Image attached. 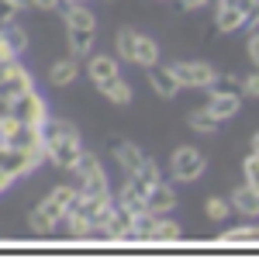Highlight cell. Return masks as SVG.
<instances>
[{"instance_id":"4fadbf2b","label":"cell","mask_w":259,"mask_h":259,"mask_svg":"<svg viewBox=\"0 0 259 259\" xmlns=\"http://www.w3.org/2000/svg\"><path fill=\"white\" fill-rule=\"evenodd\" d=\"M245 24H249V11L232 7V4H218V7H214V28H218L221 35L245 31Z\"/></svg>"},{"instance_id":"ffe728a7","label":"cell","mask_w":259,"mask_h":259,"mask_svg":"<svg viewBox=\"0 0 259 259\" xmlns=\"http://www.w3.org/2000/svg\"><path fill=\"white\" fill-rule=\"evenodd\" d=\"M135 66H142V69H149V66H156L159 62V45H156V38H149V35H142L135 38Z\"/></svg>"},{"instance_id":"3957f363","label":"cell","mask_w":259,"mask_h":259,"mask_svg":"<svg viewBox=\"0 0 259 259\" xmlns=\"http://www.w3.org/2000/svg\"><path fill=\"white\" fill-rule=\"evenodd\" d=\"M69 173H73V183H76L80 194H90V197H107V194H114V190H111V180L104 173V162H100L94 152H83L80 162H76Z\"/></svg>"},{"instance_id":"1f68e13d","label":"cell","mask_w":259,"mask_h":259,"mask_svg":"<svg viewBox=\"0 0 259 259\" xmlns=\"http://www.w3.org/2000/svg\"><path fill=\"white\" fill-rule=\"evenodd\" d=\"M21 7L14 4V0H0V24H7V21H18Z\"/></svg>"},{"instance_id":"f1b7e54d","label":"cell","mask_w":259,"mask_h":259,"mask_svg":"<svg viewBox=\"0 0 259 259\" xmlns=\"http://www.w3.org/2000/svg\"><path fill=\"white\" fill-rule=\"evenodd\" d=\"M18 59H21V56H18V52H14V49H11L4 38H0V80H4V73H7V69H11Z\"/></svg>"},{"instance_id":"74e56055","label":"cell","mask_w":259,"mask_h":259,"mask_svg":"<svg viewBox=\"0 0 259 259\" xmlns=\"http://www.w3.org/2000/svg\"><path fill=\"white\" fill-rule=\"evenodd\" d=\"M62 4H87V0H62Z\"/></svg>"},{"instance_id":"277c9868","label":"cell","mask_w":259,"mask_h":259,"mask_svg":"<svg viewBox=\"0 0 259 259\" xmlns=\"http://www.w3.org/2000/svg\"><path fill=\"white\" fill-rule=\"evenodd\" d=\"M204 169H207V156L200 152L197 145L173 149V156H169V177L177 180V183H197L204 177Z\"/></svg>"},{"instance_id":"836d02e7","label":"cell","mask_w":259,"mask_h":259,"mask_svg":"<svg viewBox=\"0 0 259 259\" xmlns=\"http://www.w3.org/2000/svg\"><path fill=\"white\" fill-rule=\"evenodd\" d=\"M35 7H38V11H59L62 0H35Z\"/></svg>"},{"instance_id":"5bb4252c","label":"cell","mask_w":259,"mask_h":259,"mask_svg":"<svg viewBox=\"0 0 259 259\" xmlns=\"http://www.w3.org/2000/svg\"><path fill=\"white\" fill-rule=\"evenodd\" d=\"M177 207V190L159 180V183H152L149 187V194H145V211H152V214H166V211H173Z\"/></svg>"},{"instance_id":"cb8c5ba5","label":"cell","mask_w":259,"mask_h":259,"mask_svg":"<svg viewBox=\"0 0 259 259\" xmlns=\"http://www.w3.org/2000/svg\"><path fill=\"white\" fill-rule=\"evenodd\" d=\"M218 242L225 245H245V242H259V225H239V228H228L221 232Z\"/></svg>"},{"instance_id":"4dcf8cb0","label":"cell","mask_w":259,"mask_h":259,"mask_svg":"<svg viewBox=\"0 0 259 259\" xmlns=\"http://www.w3.org/2000/svg\"><path fill=\"white\" fill-rule=\"evenodd\" d=\"M245 56H249V62L259 69V28L256 31H249V41H245Z\"/></svg>"},{"instance_id":"2e32d148","label":"cell","mask_w":259,"mask_h":259,"mask_svg":"<svg viewBox=\"0 0 259 259\" xmlns=\"http://www.w3.org/2000/svg\"><path fill=\"white\" fill-rule=\"evenodd\" d=\"M66 41H69V56L87 59L94 52V41H97V28H66Z\"/></svg>"},{"instance_id":"8d00e7d4","label":"cell","mask_w":259,"mask_h":259,"mask_svg":"<svg viewBox=\"0 0 259 259\" xmlns=\"http://www.w3.org/2000/svg\"><path fill=\"white\" fill-rule=\"evenodd\" d=\"M249 152H259V132L252 135V139H249Z\"/></svg>"},{"instance_id":"ac0fdd59","label":"cell","mask_w":259,"mask_h":259,"mask_svg":"<svg viewBox=\"0 0 259 259\" xmlns=\"http://www.w3.org/2000/svg\"><path fill=\"white\" fill-rule=\"evenodd\" d=\"M228 200H232V211H239V214H245V218H259V190H252L249 183L235 187Z\"/></svg>"},{"instance_id":"d6986e66","label":"cell","mask_w":259,"mask_h":259,"mask_svg":"<svg viewBox=\"0 0 259 259\" xmlns=\"http://www.w3.org/2000/svg\"><path fill=\"white\" fill-rule=\"evenodd\" d=\"M100 97L111 100V104H118V107H124V104H132V83L124 80V76H114V80H104L97 83Z\"/></svg>"},{"instance_id":"44dd1931","label":"cell","mask_w":259,"mask_h":259,"mask_svg":"<svg viewBox=\"0 0 259 259\" xmlns=\"http://www.w3.org/2000/svg\"><path fill=\"white\" fill-rule=\"evenodd\" d=\"M187 124H190V132H197V135H214L221 121L214 118L207 107H197V111H190V114H187Z\"/></svg>"},{"instance_id":"6da1fadb","label":"cell","mask_w":259,"mask_h":259,"mask_svg":"<svg viewBox=\"0 0 259 259\" xmlns=\"http://www.w3.org/2000/svg\"><path fill=\"white\" fill-rule=\"evenodd\" d=\"M41 135H45V159L52 162L56 169H66L69 173L80 162V156L87 152L83 149V139H80V128L66 118H49L45 128H41Z\"/></svg>"},{"instance_id":"9c48e42d","label":"cell","mask_w":259,"mask_h":259,"mask_svg":"<svg viewBox=\"0 0 259 259\" xmlns=\"http://www.w3.org/2000/svg\"><path fill=\"white\" fill-rule=\"evenodd\" d=\"M204 107L218 121H232L242 111V90H207Z\"/></svg>"},{"instance_id":"7c38bea8","label":"cell","mask_w":259,"mask_h":259,"mask_svg":"<svg viewBox=\"0 0 259 259\" xmlns=\"http://www.w3.org/2000/svg\"><path fill=\"white\" fill-rule=\"evenodd\" d=\"M83 73L90 76V83L97 87L104 80H114L121 76V66H118V56H104V52H90L87 56V66H83Z\"/></svg>"},{"instance_id":"603a6c76","label":"cell","mask_w":259,"mask_h":259,"mask_svg":"<svg viewBox=\"0 0 259 259\" xmlns=\"http://www.w3.org/2000/svg\"><path fill=\"white\" fill-rule=\"evenodd\" d=\"M135 38H139L135 28H118V31H114V56H121L124 62H132L135 59Z\"/></svg>"},{"instance_id":"8992f818","label":"cell","mask_w":259,"mask_h":259,"mask_svg":"<svg viewBox=\"0 0 259 259\" xmlns=\"http://www.w3.org/2000/svg\"><path fill=\"white\" fill-rule=\"evenodd\" d=\"M135 218H139V211H132V207H124V204L114 200V211H111L107 221H104L100 239H107V242H135Z\"/></svg>"},{"instance_id":"4316f807","label":"cell","mask_w":259,"mask_h":259,"mask_svg":"<svg viewBox=\"0 0 259 259\" xmlns=\"http://www.w3.org/2000/svg\"><path fill=\"white\" fill-rule=\"evenodd\" d=\"M128 177H139L145 187H152V183H159V180H162V169H159V162H156V159H145L139 173H128Z\"/></svg>"},{"instance_id":"d6a6232c","label":"cell","mask_w":259,"mask_h":259,"mask_svg":"<svg viewBox=\"0 0 259 259\" xmlns=\"http://www.w3.org/2000/svg\"><path fill=\"white\" fill-rule=\"evenodd\" d=\"M14 173H11V169H4V166H0V194H4V190H11V183H14Z\"/></svg>"},{"instance_id":"ba28073f","label":"cell","mask_w":259,"mask_h":259,"mask_svg":"<svg viewBox=\"0 0 259 259\" xmlns=\"http://www.w3.org/2000/svg\"><path fill=\"white\" fill-rule=\"evenodd\" d=\"M28 90H35V76H31V73H28V66L18 59L7 73H4V80H0V97L18 100V97H24Z\"/></svg>"},{"instance_id":"8fae6325","label":"cell","mask_w":259,"mask_h":259,"mask_svg":"<svg viewBox=\"0 0 259 259\" xmlns=\"http://www.w3.org/2000/svg\"><path fill=\"white\" fill-rule=\"evenodd\" d=\"M111 156H114V162H118V169L128 177V173H139L142 162L149 159L145 152H142L135 142H124V139H114L111 142Z\"/></svg>"},{"instance_id":"484cf974","label":"cell","mask_w":259,"mask_h":259,"mask_svg":"<svg viewBox=\"0 0 259 259\" xmlns=\"http://www.w3.org/2000/svg\"><path fill=\"white\" fill-rule=\"evenodd\" d=\"M204 214L211 221H225L228 214H232V200L228 197H207L204 200Z\"/></svg>"},{"instance_id":"7a4b0ae2","label":"cell","mask_w":259,"mask_h":259,"mask_svg":"<svg viewBox=\"0 0 259 259\" xmlns=\"http://www.w3.org/2000/svg\"><path fill=\"white\" fill-rule=\"evenodd\" d=\"M76 194H80L76 183H59V187H52L49 197L38 200L35 211L28 214V228H31L35 235H52V232H59V225L66 221V211L73 207Z\"/></svg>"},{"instance_id":"30bf717a","label":"cell","mask_w":259,"mask_h":259,"mask_svg":"<svg viewBox=\"0 0 259 259\" xmlns=\"http://www.w3.org/2000/svg\"><path fill=\"white\" fill-rule=\"evenodd\" d=\"M145 76H149V87H152V94H156V97L173 100L180 94V80H177V73H173V66L156 62V66H149V69H145Z\"/></svg>"},{"instance_id":"5b68a950","label":"cell","mask_w":259,"mask_h":259,"mask_svg":"<svg viewBox=\"0 0 259 259\" xmlns=\"http://www.w3.org/2000/svg\"><path fill=\"white\" fill-rule=\"evenodd\" d=\"M173 73H177L180 87H190V90H211V87H214V80L221 76L211 62H200V59L173 62Z\"/></svg>"},{"instance_id":"d4e9b609","label":"cell","mask_w":259,"mask_h":259,"mask_svg":"<svg viewBox=\"0 0 259 259\" xmlns=\"http://www.w3.org/2000/svg\"><path fill=\"white\" fill-rule=\"evenodd\" d=\"M183 232H180V225L173 218H166V214H159L156 218V228H152V239L149 242H177Z\"/></svg>"},{"instance_id":"f546056e","label":"cell","mask_w":259,"mask_h":259,"mask_svg":"<svg viewBox=\"0 0 259 259\" xmlns=\"http://www.w3.org/2000/svg\"><path fill=\"white\" fill-rule=\"evenodd\" d=\"M242 97L249 100H259V69H252L245 80H242Z\"/></svg>"},{"instance_id":"e575fe53","label":"cell","mask_w":259,"mask_h":259,"mask_svg":"<svg viewBox=\"0 0 259 259\" xmlns=\"http://www.w3.org/2000/svg\"><path fill=\"white\" fill-rule=\"evenodd\" d=\"M11 107H14V100L0 97V121H7V118H11Z\"/></svg>"},{"instance_id":"e0dca14e","label":"cell","mask_w":259,"mask_h":259,"mask_svg":"<svg viewBox=\"0 0 259 259\" xmlns=\"http://www.w3.org/2000/svg\"><path fill=\"white\" fill-rule=\"evenodd\" d=\"M80 73H83V66H80L76 56H69V59H56L52 66H49V83H52V87H69Z\"/></svg>"},{"instance_id":"83f0119b","label":"cell","mask_w":259,"mask_h":259,"mask_svg":"<svg viewBox=\"0 0 259 259\" xmlns=\"http://www.w3.org/2000/svg\"><path fill=\"white\" fill-rule=\"evenodd\" d=\"M242 180H245L252 190H259V156L256 152H249L245 162H242Z\"/></svg>"},{"instance_id":"9a60e30c","label":"cell","mask_w":259,"mask_h":259,"mask_svg":"<svg viewBox=\"0 0 259 259\" xmlns=\"http://www.w3.org/2000/svg\"><path fill=\"white\" fill-rule=\"evenodd\" d=\"M145 194H149V187L139 177H124L121 190L114 194V200L124 204V207H132V211H145Z\"/></svg>"},{"instance_id":"d590c367","label":"cell","mask_w":259,"mask_h":259,"mask_svg":"<svg viewBox=\"0 0 259 259\" xmlns=\"http://www.w3.org/2000/svg\"><path fill=\"white\" fill-rule=\"evenodd\" d=\"M180 4H183V11H197V7L211 4V0H180Z\"/></svg>"},{"instance_id":"52a82bcc","label":"cell","mask_w":259,"mask_h":259,"mask_svg":"<svg viewBox=\"0 0 259 259\" xmlns=\"http://www.w3.org/2000/svg\"><path fill=\"white\" fill-rule=\"evenodd\" d=\"M11 118L21 121V124H35V128H45V121L52 118V114H49V100L41 97L38 90H28L24 97L14 100V107H11Z\"/></svg>"},{"instance_id":"7402d4cb","label":"cell","mask_w":259,"mask_h":259,"mask_svg":"<svg viewBox=\"0 0 259 259\" xmlns=\"http://www.w3.org/2000/svg\"><path fill=\"white\" fill-rule=\"evenodd\" d=\"M0 38L7 41V45H11L18 56H24V52H28V31L21 28L18 21H7V24H0Z\"/></svg>"}]
</instances>
